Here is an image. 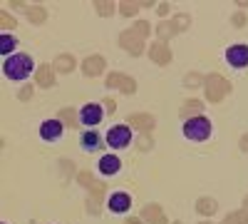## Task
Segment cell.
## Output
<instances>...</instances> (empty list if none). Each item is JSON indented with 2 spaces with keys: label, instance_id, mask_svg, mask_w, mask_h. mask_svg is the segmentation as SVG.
I'll list each match as a JSON object with an SVG mask.
<instances>
[{
  "label": "cell",
  "instance_id": "6da1fadb",
  "mask_svg": "<svg viewBox=\"0 0 248 224\" xmlns=\"http://www.w3.org/2000/svg\"><path fill=\"white\" fill-rule=\"evenodd\" d=\"M32 70H35V63L28 52H15L3 60V75L8 80H13V83H20V80L30 77Z\"/></svg>",
  "mask_w": 248,
  "mask_h": 224
},
{
  "label": "cell",
  "instance_id": "7a4b0ae2",
  "mask_svg": "<svg viewBox=\"0 0 248 224\" xmlns=\"http://www.w3.org/2000/svg\"><path fill=\"white\" fill-rule=\"evenodd\" d=\"M211 132H214V125H211V120L203 117V115L184 122V137L191 139V142H206L211 137Z\"/></svg>",
  "mask_w": 248,
  "mask_h": 224
},
{
  "label": "cell",
  "instance_id": "3957f363",
  "mask_svg": "<svg viewBox=\"0 0 248 224\" xmlns=\"http://www.w3.org/2000/svg\"><path fill=\"white\" fill-rule=\"evenodd\" d=\"M203 87H206V100L209 103H221V100L231 92V83L218 72H211L203 77Z\"/></svg>",
  "mask_w": 248,
  "mask_h": 224
},
{
  "label": "cell",
  "instance_id": "277c9868",
  "mask_svg": "<svg viewBox=\"0 0 248 224\" xmlns=\"http://www.w3.org/2000/svg\"><path fill=\"white\" fill-rule=\"evenodd\" d=\"M105 139L112 150H124V147H129V142H132V127L129 125H117L107 132Z\"/></svg>",
  "mask_w": 248,
  "mask_h": 224
},
{
  "label": "cell",
  "instance_id": "5b68a950",
  "mask_svg": "<svg viewBox=\"0 0 248 224\" xmlns=\"http://www.w3.org/2000/svg\"><path fill=\"white\" fill-rule=\"evenodd\" d=\"M119 45L127 50L129 55L139 57V55L144 52V37H141L137 30H124V33L119 35Z\"/></svg>",
  "mask_w": 248,
  "mask_h": 224
},
{
  "label": "cell",
  "instance_id": "8992f818",
  "mask_svg": "<svg viewBox=\"0 0 248 224\" xmlns=\"http://www.w3.org/2000/svg\"><path fill=\"white\" fill-rule=\"evenodd\" d=\"M105 85L112 87V90H119V92H124V95H134V92H137V83H134L129 75H122V72H112V75H107Z\"/></svg>",
  "mask_w": 248,
  "mask_h": 224
},
{
  "label": "cell",
  "instance_id": "52a82bcc",
  "mask_svg": "<svg viewBox=\"0 0 248 224\" xmlns=\"http://www.w3.org/2000/svg\"><path fill=\"white\" fill-rule=\"evenodd\" d=\"M226 63H229L231 68L241 70L248 65V45L246 43H238V45H231L229 50H226Z\"/></svg>",
  "mask_w": 248,
  "mask_h": 224
},
{
  "label": "cell",
  "instance_id": "ba28073f",
  "mask_svg": "<svg viewBox=\"0 0 248 224\" xmlns=\"http://www.w3.org/2000/svg\"><path fill=\"white\" fill-rule=\"evenodd\" d=\"M102 117H105V110H102V105H97V103H87V105H82V110H79V122L87 125V127L99 125Z\"/></svg>",
  "mask_w": 248,
  "mask_h": 224
},
{
  "label": "cell",
  "instance_id": "9c48e42d",
  "mask_svg": "<svg viewBox=\"0 0 248 224\" xmlns=\"http://www.w3.org/2000/svg\"><path fill=\"white\" fill-rule=\"evenodd\" d=\"M62 132H65V125L55 117V120H45L43 125H40V137H43L45 142H57L62 137Z\"/></svg>",
  "mask_w": 248,
  "mask_h": 224
},
{
  "label": "cell",
  "instance_id": "30bf717a",
  "mask_svg": "<svg viewBox=\"0 0 248 224\" xmlns=\"http://www.w3.org/2000/svg\"><path fill=\"white\" fill-rule=\"evenodd\" d=\"M107 207H109V212L122 214V212H127V209L132 207V197H129L127 192H114V194H109V199H107Z\"/></svg>",
  "mask_w": 248,
  "mask_h": 224
},
{
  "label": "cell",
  "instance_id": "8fae6325",
  "mask_svg": "<svg viewBox=\"0 0 248 224\" xmlns=\"http://www.w3.org/2000/svg\"><path fill=\"white\" fill-rule=\"evenodd\" d=\"M105 68H107V63H105V57H102V55H90L85 63H82V72H85L87 77L102 75V72H105Z\"/></svg>",
  "mask_w": 248,
  "mask_h": 224
},
{
  "label": "cell",
  "instance_id": "7c38bea8",
  "mask_svg": "<svg viewBox=\"0 0 248 224\" xmlns=\"http://www.w3.org/2000/svg\"><path fill=\"white\" fill-rule=\"evenodd\" d=\"M149 57H152V63H156V65H169L171 63V50H169L167 43H154L149 48Z\"/></svg>",
  "mask_w": 248,
  "mask_h": 224
},
{
  "label": "cell",
  "instance_id": "4fadbf2b",
  "mask_svg": "<svg viewBox=\"0 0 248 224\" xmlns=\"http://www.w3.org/2000/svg\"><path fill=\"white\" fill-rule=\"evenodd\" d=\"M127 125H134V127L141 130V132H149V130H154L156 120H154V115L141 112V115H129V117H127Z\"/></svg>",
  "mask_w": 248,
  "mask_h": 224
},
{
  "label": "cell",
  "instance_id": "5bb4252c",
  "mask_svg": "<svg viewBox=\"0 0 248 224\" xmlns=\"http://www.w3.org/2000/svg\"><path fill=\"white\" fill-rule=\"evenodd\" d=\"M141 219L147 222V224H169L159 205H144V209H141Z\"/></svg>",
  "mask_w": 248,
  "mask_h": 224
},
{
  "label": "cell",
  "instance_id": "9a60e30c",
  "mask_svg": "<svg viewBox=\"0 0 248 224\" xmlns=\"http://www.w3.org/2000/svg\"><path fill=\"white\" fill-rule=\"evenodd\" d=\"M35 83L40 87H52L55 85V70H52V65H40L35 70Z\"/></svg>",
  "mask_w": 248,
  "mask_h": 224
},
{
  "label": "cell",
  "instance_id": "2e32d148",
  "mask_svg": "<svg viewBox=\"0 0 248 224\" xmlns=\"http://www.w3.org/2000/svg\"><path fill=\"white\" fill-rule=\"evenodd\" d=\"M99 172L102 174H107V177H112V174H117L119 170H122V162H119V157H114V155H105L99 159Z\"/></svg>",
  "mask_w": 248,
  "mask_h": 224
},
{
  "label": "cell",
  "instance_id": "e0dca14e",
  "mask_svg": "<svg viewBox=\"0 0 248 224\" xmlns=\"http://www.w3.org/2000/svg\"><path fill=\"white\" fill-rule=\"evenodd\" d=\"M82 150H85V152H94V150H99L102 147V137L94 132V130H87L85 135H82Z\"/></svg>",
  "mask_w": 248,
  "mask_h": 224
},
{
  "label": "cell",
  "instance_id": "ac0fdd59",
  "mask_svg": "<svg viewBox=\"0 0 248 224\" xmlns=\"http://www.w3.org/2000/svg\"><path fill=\"white\" fill-rule=\"evenodd\" d=\"M201 110H203V105L199 103V100H189V103H184V107H181V120L186 122V120H191V117H199Z\"/></svg>",
  "mask_w": 248,
  "mask_h": 224
},
{
  "label": "cell",
  "instance_id": "d6986e66",
  "mask_svg": "<svg viewBox=\"0 0 248 224\" xmlns=\"http://www.w3.org/2000/svg\"><path fill=\"white\" fill-rule=\"evenodd\" d=\"M216 209H218V202H216V199H211V197H201V199L196 202V212H199V214H203V217L214 214Z\"/></svg>",
  "mask_w": 248,
  "mask_h": 224
},
{
  "label": "cell",
  "instance_id": "ffe728a7",
  "mask_svg": "<svg viewBox=\"0 0 248 224\" xmlns=\"http://www.w3.org/2000/svg\"><path fill=\"white\" fill-rule=\"evenodd\" d=\"M179 30H176V25L174 23H169V20H164V23H159L156 25V35H159V43H167L169 37H174Z\"/></svg>",
  "mask_w": 248,
  "mask_h": 224
},
{
  "label": "cell",
  "instance_id": "44dd1931",
  "mask_svg": "<svg viewBox=\"0 0 248 224\" xmlns=\"http://www.w3.org/2000/svg\"><path fill=\"white\" fill-rule=\"evenodd\" d=\"M15 45H17V40H15V35H10V33H3L0 35V52L3 55H15L13 50H15Z\"/></svg>",
  "mask_w": 248,
  "mask_h": 224
},
{
  "label": "cell",
  "instance_id": "7402d4cb",
  "mask_svg": "<svg viewBox=\"0 0 248 224\" xmlns=\"http://www.w3.org/2000/svg\"><path fill=\"white\" fill-rule=\"evenodd\" d=\"M72 68H75V57H72V55H57V57H55V70L70 72Z\"/></svg>",
  "mask_w": 248,
  "mask_h": 224
},
{
  "label": "cell",
  "instance_id": "603a6c76",
  "mask_svg": "<svg viewBox=\"0 0 248 224\" xmlns=\"http://www.w3.org/2000/svg\"><path fill=\"white\" fill-rule=\"evenodd\" d=\"M28 17H30V23L43 25L45 17H47V13H45V8H28Z\"/></svg>",
  "mask_w": 248,
  "mask_h": 224
},
{
  "label": "cell",
  "instance_id": "cb8c5ba5",
  "mask_svg": "<svg viewBox=\"0 0 248 224\" xmlns=\"http://www.w3.org/2000/svg\"><path fill=\"white\" fill-rule=\"evenodd\" d=\"M223 224H248V212L246 209H238V212H231L229 217L223 219Z\"/></svg>",
  "mask_w": 248,
  "mask_h": 224
},
{
  "label": "cell",
  "instance_id": "d4e9b609",
  "mask_svg": "<svg viewBox=\"0 0 248 224\" xmlns=\"http://www.w3.org/2000/svg\"><path fill=\"white\" fill-rule=\"evenodd\" d=\"M141 5L139 3H129V0H124V3H119V13L124 15V17H132V15H137V10H139Z\"/></svg>",
  "mask_w": 248,
  "mask_h": 224
},
{
  "label": "cell",
  "instance_id": "484cf974",
  "mask_svg": "<svg viewBox=\"0 0 248 224\" xmlns=\"http://www.w3.org/2000/svg\"><path fill=\"white\" fill-rule=\"evenodd\" d=\"M94 8H97L99 15H105V17L114 13V3H107V0H99V3H94Z\"/></svg>",
  "mask_w": 248,
  "mask_h": 224
},
{
  "label": "cell",
  "instance_id": "4316f807",
  "mask_svg": "<svg viewBox=\"0 0 248 224\" xmlns=\"http://www.w3.org/2000/svg\"><path fill=\"white\" fill-rule=\"evenodd\" d=\"M57 120L62 122V125H72V127H75V110H70V107L62 110V112L57 115Z\"/></svg>",
  "mask_w": 248,
  "mask_h": 224
},
{
  "label": "cell",
  "instance_id": "83f0119b",
  "mask_svg": "<svg viewBox=\"0 0 248 224\" xmlns=\"http://www.w3.org/2000/svg\"><path fill=\"white\" fill-rule=\"evenodd\" d=\"M152 145H154V139L149 137V132L139 135V139H137V147H139V150H144V152H147V150H152Z\"/></svg>",
  "mask_w": 248,
  "mask_h": 224
},
{
  "label": "cell",
  "instance_id": "f1b7e54d",
  "mask_svg": "<svg viewBox=\"0 0 248 224\" xmlns=\"http://www.w3.org/2000/svg\"><path fill=\"white\" fill-rule=\"evenodd\" d=\"M189 20H191L189 15H176V17L171 20V23L176 25V30H179V33H184L186 28H189Z\"/></svg>",
  "mask_w": 248,
  "mask_h": 224
},
{
  "label": "cell",
  "instance_id": "f546056e",
  "mask_svg": "<svg viewBox=\"0 0 248 224\" xmlns=\"http://www.w3.org/2000/svg\"><path fill=\"white\" fill-rule=\"evenodd\" d=\"M15 25H17V23L10 17V13H8V10L0 13V28H5V30H8V28H15Z\"/></svg>",
  "mask_w": 248,
  "mask_h": 224
},
{
  "label": "cell",
  "instance_id": "4dcf8cb0",
  "mask_svg": "<svg viewBox=\"0 0 248 224\" xmlns=\"http://www.w3.org/2000/svg\"><path fill=\"white\" fill-rule=\"evenodd\" d=\"M132 30H137V33H139V35H141V37H147V35H149V30H152V28H149V23H147V20H137V25H134V28H132Z\"/></svg>",
  "mask_w": 248,
  "mask_h": 224
},
{
  "label": "cell",
  "instance_id": "1f68e13d",
  "mask_svg": "<svg viewBox=\"0 0 248 224\" xmlns=\"http://www.w3.org/2000/svg\"><path fill=\"white\" fill-rule=\"evenodd\" d=\"M199 83H203V77H199V75H189V77H186V87H199Z\"/></svg>",
  "mask_w": 248,
  "mask_h": 224
},
{
  "label": "cell",
  "instance_id": "d6a6232c",
  "mask_svg": "<svg viewBox=\"0 0 248 224\" xmlns=\"http://www.w3.org/2000/svg\"><path fill=\"white\" fill-rule=\"evenodd\" d=\"M233 25H236V28H243V25H246V15H243V13H236V15H233Z\"/></svg>",
  "mask_w": 248,
  "mask_h": 224
},
{
  "label": "cell",
  "instance_id": "836d02e7",
  "mask_svg": "<svg viewBox=\"0 0 248 224\" xmlns=\"http://www.w3.org/2000/svg\"><path fill=\"white\" fill-rule=\"evenodd\" d=\"M30 95H32V85H28V87L20 90V100H30Z\"/></svg>",
  "mask_w": 248,
  "mask_h": 224
},
{
  "label": "cell",
  "instance_id": "e575fe53",
  "mask_svg": "<svg viewBox=\"0 0 248 224\" xmlns=\"http://www.w3.org/2000/svg\"><path fill=\"white\" fill-rule=\"evenodd\" d=\"M241 150H243V152H248V135H243V137H241Z\"/></svg>",
  "mask_w": 248,
  "mask_h": 224
},
{
  "label": "cell",
  "instance_id": "d590c367",
  "mask_svg": "<svg viewBox=\"0 0 248 224\" xmlns=\"http://www.w3.org/2000/svg\"><path fill=\"white\" fill-rule=\"evenodd\" d=\"M169 13V3H161L159 5V15H167Z\"/></svg>",
  "mask_w": 248,
  "mask_h": 224
},
{
  "label": "cell",
  "instance_id": "8d00e7d4",
  "mask_svg": "<svg viewBox=\"0 0 248 224\" xmlns=\"http://www.w3.org/2000/svg\"><path fill=\"white\" fill-rule=\"evenodd\" d=\"M105 105H107L109 112H114V107H117V103H112V100H105Z\"/></svg>",
  "mask_w": 248,
  "mask_h": 224
},
{
  "label": "cell",
  "instance_id": "74e56055",
  "mask_svg": "<svg viewBox=\"0 0 248 224\" xmlns=\"http://www.w3.org/2000/svg\"><path fill=\"white\" fill-rule=\"evenodd\" d=\"M124 224H144V219H134V217H132V219H127Z\"/></svg>",
  "mask_w": 248,
  "mask_h": 224
},
{
  "label": "cell",
  "instance_id": "f35d334b",
  "mask_svg": "<svg viewBox=\"0 0 248 224\" xmlns=\"http://www.w3.org/2000/svg\"><path fill=\"white\" fill-rule=\"evenodd\" d=\"M243 209H246V212H248V197H246V199H243Z\"/></svg>",
  "mask_w": 248,
  "mask_h": 224
},
{
  "label": "cell",
  "instance_id": "ab89813d",
  "mask_svg": "<svg viewBox=\"0 0 248 224\" xmlns=\"http://www.w3.org/2000/svg\"><path fill=\"white\" fill-rule=\"evenodd\" d=\"M199 224H211V222H199Z\"/></svg>",
  "mask_w": 248,
  "mask_h": 224
},
{
  "label": "cell",
  "instance_id": "60d3db41",
  "mask_svg": "<svg viewBox=\"0 0 248 224\" xmlns=\"http://www.w3.org/2000/svg\"><path fill=\"white\" fill-rule=\"evenodd\" d=\"M174 224H179V222H174Z\"/></svg>",
  "mask_w": 248,
  "mask_h": 224
},
{
  "label": "cell",
  "instance_id": "b9f144b4",
  "mask_svg": "<svg viewBox=\"0 0 248 224\" xmlns=\"http://www.w3.org/2000/svg\"><path fill=\"white\" fill-rule=\"evenodd\" d=\"M3 224H8V222H3Z\"/></svg>",
  "mask_w": 248,
  "mask_h": 224
}]
</instances>
